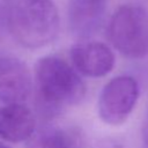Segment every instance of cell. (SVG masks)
I'll list each match as a JSON object with an SVG mask.
<instances>
[{
	"label": "cell",
	"instance_id": "obj_1",
	"mask_svg": "<svg viewBox=\"0 0 148 148\" xmlns=\"http://www.w3.org/2000/svg\"><path fill=\"white\" fill-rule=\"evenodd\" d=\"M6 24L13 38L28 49L43 47L57 37L60 16L52 0H12Z\"/></svg>",
	"mask_w": 148,
	"mask_h": 148
},
{
	"label": "cell",
	"instance_id": "obj_2",
	"mask_svg": "<svg viewBox=\"0 0 148 148\" xmlns=\"http://www.w3.org/2000/svg\"><path fill=\"white\" fill-rule=\"evenodd\" d=\"M38 103L45 112L57 113L64 106L77 104L86 95L81 76L65 60L47 56L35 66Z\"/></svg>",
	"mask_w": 148,
	"mask_h": 148
},
{
	"label": "cell",
	"instance_id": "obj_3",
	"mask_svg": "<svg viewBox=\"0 0 148 148\" xmlns=\"http://www.w3.org/2000/svg\"><path fill=\"white\" fill-rule=\"evenodd\" d=\"M108 38L125 57L148 56V10L139 5H123L111 16Z\"/></svg>",
	"mask_w": 148,
	"mask_h": 148
},
{
	"label": "cell",
	"instance_id": "obj_4",
	"mask_svg": "<svg viewBox=\"0 0 148 148\" xmlns=\"http://www.w3.org/2000/svg\"><path fill=\"white\" fill-rule=\"evenodd\" d=\"M138 81L130 75H120L110 80L102 89L98 98V116L109 125H120L132 113L139 98Z\"/></svg>",
	"mask_w": 148,
	"mask_h": 148
},
{
	"label": "cell",
	"instance_id": "obj_5",
	"mask_svg": "<svg viewBox=\"0 0 148 148\" xmlns=\"http://www.w3.org/2000/svg\"><path fill=\"white\" fill-rule=\"evenodd\" d=\"M32 80L27 65L16 57H0V99L22 103L31 94Z\"/></svg>",
	"mask_w": 148,
	"mask_h": 148
},
{
	"label": "cell",
	"instance_id": "obj_6",
	"mask_svg": "<svg viewBox=\"0 0 148 148\" xmlns=\"http://www.w3.org/2000/svg\"><path fill=\"white\" fill-rule=\"evenodd\" d=\"M71 59L77 72L90 77L104 76L114 66L113 52L99 42L76 43L71 49Z\"/></svg>",
	"mask_w": 148,
	"mask_h": 148
},
{
	"label": "cell",
	"instance_id": "obj_7",
	"mask_svg": "<svg viewBox=\"0 0 148 148\" xmlns=\"http://www.w3.org/2000/svg\"><path fill=\"white\" fill-rule=\"evenodd\" d=\"M105 9V0H69L67 10L69 30L77 37H90L101 28Z\"/></svg>",
	"mask_w": 148,
	"mask_h": 148
},
{
	"label": "cell",
	"instance_id": "obj_8",
	"mask_svg": "<svg viewBox=\"0 0 148 148\" xmlns=\"http://www.w3.org/2000/svg\"><path fill=\"white\" fill-rule=\"evenodd\" d=\"M35 117L21 103L0 108V136L8 142L28 141L35 133Z\"/></svg>",
	"mask_w": 148,
	"mask_h": 148
},
{
	"label": "cell",
	"instance_id": "obj_9",
	"mask_svg": "<svg viewBox=\"0 0 148 148\" xmlns=\"http://www.w3.org/2000/svg\"><path fill=\"white\" fill-rule=\"evenodd\" d=\"M27 148H83V141L73 130L47 126L35 131Z\"/></svg>",
	"mask_w": 148,
	"mask_h": 148
},
{
	"label": "cell",
	"instance_id": "obj_10",
	"mask_svg": "<svg viewBox=\"0 0 148 148\" xmlns=\"http://www.w3.org/2000/svg\"><path fill=\"white\" fill-rule=\"evenodd\" d=\"M141 148H148V110L143 118L141 128Z\"/></svg>",
	"mask_w": 148,
	"mask_h": 148
},
{
	"label": "cell",
	"instance_id": "obj_11",
	"mask_svg": "<svg viewBox=\"0 0 148 148\" xmlns=\"http://www.w3.org/2000/svg\"><path fill=\"white\" fill-rule=\"evenodd\" d=\"M99 148H121V147L118 146L117 143H113V142H106V143L101 145Z\"/></svg>",
	"mask_w": 148,
	"mask_h": 148
},
{
	"label": "cell",
	"instance_id": "obj_12",
	"mask_svg": "<svg viewBox=\"0 0 148 148\" xmlns=\"http://www.w3.org/2000/svg\"><path fill=\"white\" fill-rule=\"evenodd\" d=\"M0 148H10V147L7 146V145H5V143H1V142H0Z\"/></svg>",
	"mask_w": 148,
	"mask_h": 148
}]
</instances>
